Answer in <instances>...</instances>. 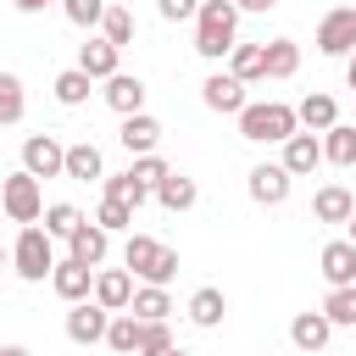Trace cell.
<instances>
[{
  "instance_id": "6da1fadb",
  "label": "cell",
  "mask_w": 356,
  "mask_h": 356,
  "mask_svg": "<svg viewBox=\"0 0 356 356\" xmlns=\"http://www.w3.org/2000/svg\"><path fill=\"white\" fill-rule=\"evenodd\" d=\"M234 44H239V6H234V0H200V17H195V56L222 61V56H234Z\"/></svg>"
},
{
  "instance_id": "7a4b0ae2",
  "label": "cell",
  "mask_w": 356,
  "mask_h": 356,
  "mask_svg": "<svg viewBox=\"0 0 356 356\" xmlns=\"http://www.w3.org/2000/svg\"><path fill=\"white\" fill-rule=\"evenodd\" d=\"M295 134H300V111L284 100H250L239 111V139H250V145H284Z\"/></svg>"
},
{
  "instance_id": "3957f363",
  "label": "cell",
  "mask_w": 356,
  "mask_h": 356,
  "mask_svg": "<svg viewBox=\"0 0 356 356\" xmlns=\"http://www.w3.org/2000/svg\"><path fill=\"white\" fill-rule=\"evenodd\" d=\"M122 267L139 278V284H172L178 278V250L172 245H161V239H150V234H128V245H122Z\"/></svg>"
},
{
  "instance_id": "277c9868",
  "label": "cell",
  "mask_w": 356,
  "mask_h": 356,
  "mask_svg": "<svg viewBox=\"0 0 356 356\" xmlns=\"http://www.w3.org/2000/svg\"><path fill=\"white\" fill-rule=\"evenodd\" d=\"M11 261H17V278H22V284H44V278L61 267V261H56V239H50V228H39V222L17 228Z\"/></svg>"
},
{
  "instance_id": "5b68a950",
  "label": "cell",
  "mask_w": 356,
  "mask_h": 356,
  "mask_svg": "<svg viewBox=\"0 0 356 356\" xmlns=\"http://www.w3.org/2000/svg\"><path fill=\"white\" fill-rule=\"evenodd\" d=\"M0 206H6V217H11V222H22V228H28V222H39V217L50 211V206H44V189H39V178H33L28 167H17V172L0 184Z\"/></svg>"
},
{
  "instance_id": "8992f818",
  "label": "cell",
  "mask_w": 356,
  "mask_h": 356,
  "mask_svg": "<svg viewBox=\"0 0 356 356\" xmlns=\"http://www.w3.org/2000/svg\"><path fill=\"white\" fill-rule=\"evenodd\" d=\"M317 50L323 56H356V6H334V11H323V22H317Z\"/></svg>"
},
{
  "instance_id": "52a82bcc",
  "label": "cell",
  "mask_w": 356,
  "mask_h": 356,
  "mask_svg": "<svg viewBox=\"0 0 356 356\" xmlns=\"http://www.w3.org/2000/svg\"><path fill=\"white\" fill-rule=\"evenodd\" d=\"M22 167L33 178H67V145L56 134H28L22 139Z\"/></svg>"
},
{
  "instance_id": "ba28073f",
  "label": "cell",
  "mask_w": 356,
  "mask_h": 356,
  "mask_svg": "<svg viewBox=\"0 0 356 356\" xmlns=\"http://www.w3.org/2000/svg\"><path fill=\"white\" fill-rule=\"evenodd\" d=\"M111 317H117V312H106L100 300H78V306L67 312V339H72V345H106Z\"/></svg>"
},
{
  "instance_id": "9c48e42d",
  "label": "cell",
  "mask_w": 356,
  "mask_h": 356,
  "mask_svg": "<svg viewBox=\"0 0 356 356\" xmlns=\"http://www.w3.org/2000/svg\"><path fill=\"white\" fill-rule=\"evenodd\" d=\"M289 184H295V172H289L284 161H261V167H250V178H245V189H250L256 206H284V200H289Z\"/></svg>"
},
{
  "instance_id": "30bf717a",
  "label": "cell",
  "mask_w": 356,
  "mask_h": 356,
  "mask_svg": "<svg viewBox=\"0 0 356 356\" xmlns=\"http://www.w3.org/2000/svg\"><path fill=\"white\" fill-rule=\"evenodd\" d=\"M317 273L328 278V289H350L356 284V245L350 239H328L317 250Z\"/></svg>"
},
{
  "instance_id": "8fae6325",
  "label": "cell",
  "mask_w": 356,
  "mask_h": 356,
  "mask_svg": "<svg viewBox=\"0 0 356 356\" xmlns=\"http://www.w3.org/2000/svg\"><path fill=\"white\" fill-rule=\"evenodd\" d=\"M200 100L211 106V111H222V117H239L250 100H245V83L234 78V72H211L206 83H200Z\"/></svg>"
},
{
  "instance_id": "7c38bea8",
  "label": "cell",
  "mask_w": 356,
  "mask_h": 356,
  "mask_svg": "<svg viewBox=\"0 0 356 356\" xmlns=\"http://www.w3.org/2000/svg\"><path fill=\"white\" fill-rule=\"evenodd\" d=\"M134 289H139V284H134L128 267H100V273H95V300H100L106 312H128V306H134Z\"/></svg>"
},
{
  "instance_id": "4fadbf2b",
  "label": "cell",
  "mask_w": 356,
  "mask_h": 356,
  "mask_svg": "<svg viewBox=\"0 0 356 356\" xmlns=\"http://www.w3.org/2000/svg\"><path fill=\"white\" fill-rule=\"evenodd\" d=\"M328 339H334V323H328V312H323V306H317V312H295V323H289V345H295V350L317 356Z\"/></svg>"
},
{
  "instance_id": "5bb4252c",
  "label": "cell",
  "mask_w": 356,
  "mask_h": 356,
  "mask_svg": "<svg viewBox=\"0 0 356 356\" xmlns=\"http://www.w3.org/2000/svg\"><path fill=\"white\" fill-rule=\"evenodd\" d=\"M117 139H122V150H128L134 161H139V156H156V145H161V122H156L150 111H139V117H122Z\"/></svg>"
},
{
  "instance_id": "9a60e30c",
  "label": "cell",
  "mask_w": 356,
  "mask_h": 356,
  "mask_svg": "<svg viewBox=\"0 0 356 356\" xmlns=\"http://www.w3.org/2000/svg\"><path fill=\"white\" fill-rule=\"evenodd\" d=\"M50 289H56L67 306H78V300H89V295H95V267H83V261H72V256H67V261L50 273Z\"/></svg>"
},
{
  "instance_id": "2e32d148",
  "label": "cell",
  "mask_w": 356,
  "mask_h": 356,
  "mask_svg": "<svg viewBox=\"0 0 356 356\" xmlns=\"http://www.w3.org/2000/svg\"><path fill=\"white\" fill-rule=\"evenodd\" d=\"M100 95H106V106H111L117 117H139V111H145V95H150V89H145V78H134V72H117V78H111V83H106Z\"/></svg>"
},
{
  "instance_id": "e0dca14e",
  "label": "cell",
  "mask_w": 356,
  "mask_h": 356,
  "mask_svg": "<svg viewBox=\"0 0 356 356\" xmlns=\"http://www.w3.org/2000/svg\"><path fill=\"white\" fill-rule=\"evenodd\" d=\"M117 56H122V50H117L111 39H89V44H78V67H83L95 83H111V78L122 72V67H117Z\"/></svg>"
},
{
  "instance_id": "ac0fdd59",
  "label": "cell",
  "mask_w": 356,
  "mask_h": 356,
  "mask_svg": "<svg viewBox=\"0 0 356 356\" xmlns=\"http://www.w3.org/2000/svg\"><path fill=\"white\" fill-rule=\"evenodd\" d=\"M328 156H323V134H295V139H284V167L295 172V178H306V172H317Z\"/></svg>"
},
{
  "instance_id": "d6986e66",
  "label": "cell",
  "mask_w": 356,
  "mask_h": 356,
  "mask_svg": "<svg viewBox=\"0 0 356 356\" xmlns=\"http://www.w3.org/2000/svg\"><path fill=\"white\" fill-rule=\"evenodd\" d=\"M312 217H317V222H350V217H356V195H350L345 184H323V189L312 195Z\"/></svg>"
},
{
  "instance_id": "ffe728a7",
  "label": "cell",
  "mask_w": 356,
  "mask_h": 356,
  "mask_svg": "<svg viewBox=\"0 0 356 356\" xmlns=\"http://www.w3.org/2000/svg\"><path fill=\"white\" fill-rule=\"evenodd\" d=\"M106 250H111V234H106L100 222H83V228L67 239V256H72V261H83V267H95V273H100Z\"/></svg>"
},
{
  "instance_id": "44dd1931",
  "label": "cell",
  "mask_w": 356,
  "mask_h": 356,
  "mask_svg": "<svg viewBox=\"0 0 356 356\" xmlns=\"http://www.w3.org/2000/svg\"><path fill=\"white\" fill-rule=\"evenodd\" d=\"M145 339H150V323H145V317H134V312H117V317H111L106 345H111L117 356H139V350H145Z\"/></svg>"
},
{
  "instance_id": "7402d4cb",
  "label": "cell",
  "mask_w": 356,
  "mask_h": 356,
  "mask_svg": "<svg viewBox=\"0 0 356 356\" xmlns=\"http://www.w3.org/2000/svg\"><path fill=\"white\" fill-rule=\"evenodd\" d=\"M295 111H300V128H306V134H328V128H339V106H334V95H323V89L306 95Z\"/></svg>"
},
{
  "instance_id": "603a6c76",
  "label": "cell",
  "mask_w": 356,
  "mask_h": 356,
  "mask_svg": "<svg viewBox=\"0 0 356 356\" xmlns=\"http://www.w3.org/2000/svg\"><path fill=\"white\" fill-rule=\"evenodd\" d=\"M222 312H228V295H222L217 284H200V289L189 295V323H195V328H217Z\"/></svg>"
},
{
  "instance_id": "cb8c5ba5",
  "label": "cell",
  "mask_w": 356,
  "mask_h": 356,
  "mask_svg": "<svg viewBox=\"0 0 356 356\" xmlns=\"http://www.w3.org/2000/svg\"><path fill=\"white\" fill-rule=\"evenodd\" d=\"M228 72H234L239 83H261V78H267V44H234Z\"/></svg>"
},
{
  "instance_id": "d4e9b609",
  "label": "cell",
  "mask_w": 356,
  "mask_h": 356,
  "mask_svg": "<svg viewBox=\"0 0 356 356\" xmlns=\"http://www.w3.org/2000/svg\"><path fill=\"white\" fill-rule=\"evenodd\" d=\"M128 312H134V317H145V323H167V317H172V295H167L161 284H139Z\"/></svg>"
},
{
  "instance_id": "484cf974",
  "label": "cell",
  "mask_w": 356,
  "mask_h": 356,
  "mask_svg": "<svg viewBox=\"0 0 356 356\" xmlns=\"http://www.w3.org/2000/svg\"><path fill=\"white\" fill-rule=\"evenodd\" d=\"M67 178H78V184H89V178H106V161H100V150H95L89 139L67 145Z\"/></svg>"
},
{
  "instance_id": "4316f807",
  "label": "cell",
  "mask_w": 356,
  "mask_h": 356,
  "mask_svg": "<svg viewBox=\"0 0 356 356\" xmlns=\"http://www.w3.org/2000/svg\"><path fill=\"white\" fill-rule=\"evenodd\" d=\"M156 200H161V211H189V206L200 200V189H195V178H189V172H178V167H172V178L156 189Z\"/></svg>"
},
{
  "instance_id": "83f0119b",
  "label": "cell",
  "mask_w": 356,
  "mask_h": 356,
  "mask_svg": "<svg viewBox=\"0 0 356 356\" xmlns=\"http://www.w3.org/2000/svg\"><path fill=\"white\" fill-rule=\"evenodd\" d=\"M100 189H106L111 200H122V206H134V211H139V206L150 200V189H145V184L134 178V167H128V172H106V178H100Z\"/></svg>"
},
{
  "instance_id": "f1b7e54d",
  "label": "cell",
  "mask_w": 356,
  "mask_h": 356,
  "mask_svg": "<svg viewBox=\"0 0 356 356\" xmlns=\"http://www.w3.org/2000/svg\"><path fill=\"white\" fill-rule=\"evenodd\" d=\"M50 89H56V100H61V106H83V100H89V89H95V78H89L83 67H67V72H56V83H50Z\"/></svg>"
},
{
  "instance_id": "f546056e",
  "label": "cell",
  "mask_w": 356,
  "mask_h": 356,
  "mask_svg": "<svg viewBox=\"0 0 356 356\" xmlns=\"http://www.w3.org/2000/svg\"><path fill=\"white\" fill-rule=\"evenodd\" d=\"M300 72V44L295 39H273L267 44V78H295Z\"/></svg>"
},
{
  "instance_id": "4dcf8cb0",
  "label": "cell",
  "mask_w": 356,
  "mask_h": 356,
  "mask_svg": "<svg viewBox=\"0 0 356 356\" xmlns=\"http://www.w3.org/2000/svg\"><path fill=\"white\" fill-rule=\"evenodd\" d=\"M83 222H89V217H83V211H78L72 200H56V206L44 211V228H50V239H72V234H78Z\"/></svg>"
},
{
  "instance_id": "1f68e13d",
  "label": "cell",
  "mask_w": 356,
  "mask_h": 356,
  "mask_svg": "<svg viewBox=\"0 0 356 356\" xmlns=\"http://www.w3.org/2000/svg\"><path fill=\"white\" fill-rule=\"evenodd\" d=\"M323 156H328L334 167H356V128H345V122L328 128V134H323Z\"/></svg>"
},
{
  "instance_id": "d6a6232c",
  "label": "cell",
  "mask_w": 356,
  "mask_h": 356,
  "mask_svg": "<svg viewBox=\"0 0 356 356\" xmlns=\"http://www.w3.org/2000/svg\"><path fill=\"white\" fill-rule=\"evenodd\" d=\"M323 312H328L334 328H356V284L350 289H328L323 295Z\"/></svg>"
},
{
  "instance_id": "836d02e7",
  "label": "cell",
  "mask_w": 356,
  "mask_h": 356,
  "mask_svg": "<svg viewBox=\"0 0 356 356\" xmlns=\"http://www.w3.org/2000/svg\"><path fill=\"white\" fill-rule=\"evenodd\" d=\"M0 122L6 128L22 122V78L17 72H0Z\"/></svg>"
},
{
  "instance_id": "e575fe53",
  "label": "cell",
  "mask_w": 356,
  "mask_h": 356,
  "mask_svg": "<svg viewBox=\"0 0 356 356\" xmlns=\"http://www.w3.org/2000/svg\"><path fill=\"white\" fill-rule=\"evenodd\" d=\"M61 11H67L72 28H100L106 11H111V0H61Z\"/></svg>"
},
{
  "instance_id": "d590c367",
  "label": "cell",
  "mask_w": 356,
  "mask_h": 356,
  "mask_svg": "<svg viewBox=\"0 0 356 356\" xmlns=\"http://www.w3.org/2000/svg\"><path fill=\"white\" fill-rule=\"evenodd\" d=\"M100 39H111L117 50H122V44H134V11H128V6H111V11H106V22H100Z\"/></svg>"
},
{
  "instance_id": "8d00e7d4",
  "label": "cell",
  "mask_w": 356,
  "mask_h": 356,
  "mask_svg": "<svg viewBox=\"0 0 356 356\" xmlns=\"http://www.w3.org/2000/svg\"><path fill=\"white\" fill-rule=\"evenodd\" d=\"M95 222L106 228V234H122V228H134V206H122V200H100V211H95Z\"/></svg>"
},
{
  "instance_id": "74e56055",
  "label": "cell",
  "mask_w": 356,
  "mask_h": 356,
  "mask_svg": "<svg viewBox=\"0 0 356 356\" xmlns=\"http://www.w3.org/2000/svg\"><path fill=\"white\" fill-rule=\"evenodd\" d=\"M134 178H139V184H145V189L156 195V189H161V184L172 178V167H167L161 156H139V161H134Z\"/></svg>"
},
{
  "instance_id": "f35d334b",
  "label": "cell",
  "mask_w": 356,
  "mask_h": 356,
  "mask_svg": "<svg viewBox=\"0 0 356 356\" xmlns=\"http://www.w3.org/2000/svg\"><path fill=\"white\" fill-rule=\"evenodd\" d=\"M156 11L167 22H184V17H200V0H156Z\"/></svg>"
},
{
  "instance_id": "ab89813d",
  "label": "cell",
  "mask_w": 356,
  "mask_h": 356,
  "mask_svg": "<svg viewBox=\"0 0 356 356\" xmlns=\"http://www.w3.org/2000/svg\"><path fill=\"white\" fill-rule=\"evenodd\" d=\"M234 6H239V11H273L278 0H234Z\"/></svg>"
},
{
  "instance_id": "60d3db41",
  "label": "cell",
  "mask_w": 356,
  "mask_h": 356,
  "mask_svg": "<svg viewBox=\"0 0 356 356\" xmlns=\"http://www.w3.org/2000/svg\"><path fill=\"white\" fill-rule=\"evenodd\" d=\"M17 11H44V6H56V0H11Z\"/></svg>"
},
{
  "instance_id": "b9f144b4",
  "label": "cell",
  "mask_w": 356,
  "mask_h": 356,
  "mask_svg": "<svg viewBox=\"0 0 356 356\" xmlns=\"http://www.w3.org/2000/svg\"><path fill=\"white\" fill-rule=\"evenodd\" d=\"M139 356H184L178 345H167V350H139Z\"/></svg>"
},
{
  "instance_id": "7bdbcfd3",
  "label": "cell",
  "mask_w": 356,
  "mask_h": 356,
  "mask_svg": "<svg viewBox=\"0 0 356 356\" xmlns=\"http://www.w3.org/2000/svg\"><path fill=\"white\" fill-rule=\"evenodd\" d=\"M0 356H33V350H28V345H6Z\"/></svg>"
},
{
  "instance_id": "ee69618b",
  "label": "cell",
  "mask_w": 356,
  "mask_h": 356,
  "mask_svg": "<svg viewBox=\"0 0 356 356\" xmlns=\"http://www.w3.org/2000/svg\"><path fill=\"white\" fill-rule=\"evenodd\" d=\"M345 83H350V89H356V56H350V61H345Z\"/></svg>"
},
{
  "instance_id": "f6af8a7d",
  "label": "cell",
  "mask_w": 356,
  "mask_h": 356,
  "mask_svg": "<svg viewBox=\"0 0 356 356\" xmlns=\"http://www.w3.org/2000/svg\"><path fill=\"white\" fill-rule=\"evenodd\" d=\"M345 239H350V245H356V217H350V222H345Z\"/></svg>"
}]
</instances>
